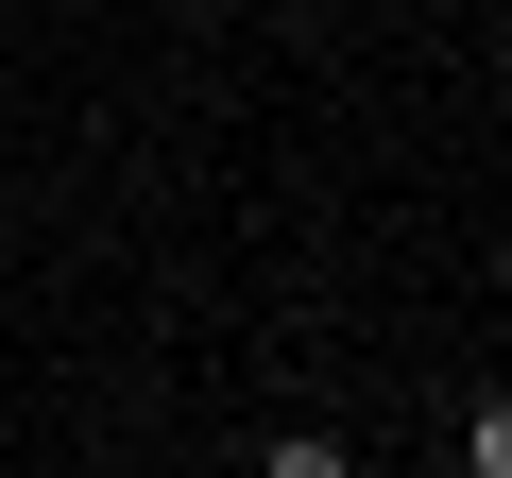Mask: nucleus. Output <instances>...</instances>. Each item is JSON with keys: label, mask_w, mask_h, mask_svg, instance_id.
I'll return each mask as SVG.
<instances>
[{"label": "nucleus", "mask_w": 512, "mask_h": 478, "mask_svg": "<svg viewBox=\"0 0 512 478\" xmlns=\"http://www.w3.org/2000/svg\"><path fill=\"white\" fill-rule=\"evenodd\" d=\"M478 478H512V393H495V410H478Z\"/></svg>", "instance_id": "f257e3e1"}]
</instances>
